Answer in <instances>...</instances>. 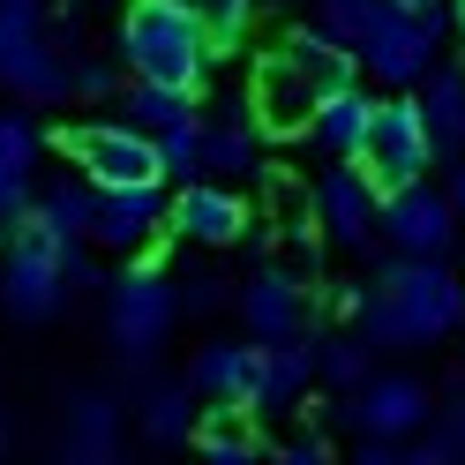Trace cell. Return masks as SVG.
<instances>
[{"instance_id": "1", "label": "cell", "mask_w": 465, "mask_h": 465, "mask_svg": "<svg viewBox=\"0 0 465 465\" xmlns=\"http://www.w3.org/2000/svg\"><path fill=\"white\" fill-rule=\"evenodd\" d=\"M361 338L375 353H420V345H443L465 323V278L450 263H398L375 271V285H361Z\"/></svg>"}, {"instance_id": "2", "label": "cell", "mask_w": 465, "mask_h": 465, "mask_svg": "<svg viewBox=\"0 0 465 465\" xmlns=\"http://www.w3.org/2000/svg\"><path fill=\"white\" fill-rule=\"evenodd\" d=\"M121 61L135 83H165V91H203V68H211V45H203V23L188 0H128L121 15Z\"/></svg>"}, {"instance_id": "3", "label": "cell", "mask_w": 465, "mask_h": 465, "mask_svg": "<svg viewBox=\"0 0 465 465\" xmlns=\"http://www.w3.org/2000/svg\"><path fill=\"white\" fill-rule=\"evenodd\" d=\"M68 255L38 218H23L15 225V241H8V263H0V308L15 315V323H45V315H61L68 301Z\"/></svg>"}, {"instance_id": "4", "label": "cell", "mask_w": 465, "mask_h": 465, "mask_svg": "<svg viewBox=\"0 0 465 465\" xmlns=\"http://www.w3.org/2000/svg\"><path fill=\"white\" fill-rule=\"evenodd\" d=\"M0 91L31 105L68 98V61L45 45V0H0Z\"/></svg>"}, {"instance_id": "5", "label": "cell", "mask_w": 465, "mask_h": 465, "mask_svg": "<svg viewBox=\"0 0 465 465\" xmlns=\"http://www.w3.org/2000/svg\"><path fill=\"white\" fill-rule=\"evenodd\" d=\"M61 151L83 165L91 188H165V165H158V143L128 128V121H91V128H68L53 135Z\"/></svg>"}, {"instance_id": "6", "label": "cell", "mask_w": 465, "mask_h": 465, "mask_svg": "<svg viewBox=\"0 0 465 465\" xmlns=\"http://www.w3.org/2000/svg\"><path fill=\"white\" fill-rule=\"evenodd\" d=\"M173 323H181V293L158 278V271H128V278H113V293H105V338H113V353L121 361H151L158 345L173 338Z\"/></svg>"}, {"instance_id": "7", "label": "cell", "mask_w": 465, "mask_h": 465, "mask_svg": "<svg viewBox=\"0 0 465 465\" xmlns=\"http://www.w3.org/2000/svg\"><path fill=\"white\" fill-rule=\"evenodd\" d=\"M428 158H435V143L420 128V105L413 98H383V105H375V121H368V151H361L368 188L375 195L413 188V181H428Z\"/></svg>"}, {"instance_id": "8", "label": "cell", "mask_w": 465, "mask_h": 465, "mask_svg": "<svg viewBox=\"0 0 465 465\" xmlns=\"http://www.w3.org/2000/svg\"><path fill=\"white\" fill-rule=\"evenodd\" d=\"M315 113H323V98H315V83L301 75V61L293 53H263L255 61V75H248V121H255V135H308L315 128Z\"/></svg>"}, {"instance_id": "9", "label": "cell", "mask_w": 465, "mask_h": 465, "mask_svg": "<svg viewBox=\"0 0 465 465\" xmlns=\"http://www.w3.org/2000/svg\"><path fill=\"white\" fill-rule=\"evenodd\" d=\"M435 45H443L435 8H391L353 61H361V75H375V83H420V75L435 68Z\"/></svg>"}, {"instance_id": "10", "label": "cell", "mask_w": 465, "mask_h": 465, "mask_svg": "<svg viewBox=\"0 0 465 465\" xmlns=\"http://www.w3.org/2000/svg\"><path fill=\"white\" fill-rule=\"evenodd\" d=\"M383 241H391L398 255H413V263H435V255H450V241H458V211H450V195H443V188H428V181L383 195Z\"/></svg>"}, {"instance_id": "11", "label": "cell", "mask_w": 465, "mask_h": 465, "mask_svg": "<svg viewBox=\"0 0 465 465\" xmlns=\"http://www.w3.org/2000/svg\"><path fill=\"white\" fill-rule=\"evenodd\" d=\"M165 232V188H98V211H91V241L113 248V255H143L151 263V241Z\"/></svg>"}, {"instance_id": "12", "label": "cell", "mask_w": 465, "mask_h": 465, "mask_svg": "<svg viewBox=\"0 0 465 465\" xmlns=\"http://www.w3.org/2000/svg\"><path fill=\"white\" fill-rule=\"evenodd\" d=\"M428 383L420 375H368V383L353 391V428L368 435V443H405V435L428 428Z\"/></svg>"}, {"instance_id": "13", "label": "cell", "mask_w": 465, "mask_h": 465, "mask_svg": "<svg viewBox=\"0 0 465 465\" xmlns=\"http://www.w3.org/2000/svg\"><path fill=\"white\" fill-rule=\"evenodd\" d=\"M165 232H181L195 248H232L248 232V203L225 181H188L181 195H165Z\"/></svg>"}, {"instance_id": "14", "label": "cell", "mask_w": 465, "mask_h": 465, "mask_svg": "<svg viewBox=\"0 0 465 465\" xmlns=\"http://www.w3.org/2000/svg\"><path fill=\"white\" fill-rule=\"evenodd\" d=\"M241 323H248V345H293L308 338V293L293 271H255L241 285Z\"/></svg>"}, {"instance_id": "15", "label": "cell", "mask_w": 465, "mask_h": 465, "mask_svg": "<svg viewBox=\"0 0 465 465\" xmlns=\"http://www.w3.org/2000/svg\"><path fill=\"white\" fill-rule=\"evenodd\" d=\"M315 218H323V232L338 248H368L375 232H383V195L368 188L361 165H331L323 188H315Z\"/></svg>"}, {"instance_id": "16", "label": "cell", "mask_w": 465, "mask_h": 465, "mask_svg": "<svg viewBox=\"0 0 465 465\" xmlns=\"http://www.w3.org/2000/svg\"><path fill=\"white\" fill-rule=\"evenodd\" d=\"M263 383V345H203L188 361V391L203 405H255Z\"/></svg>"}, {"instance_id": "17", "label": "cell", "mask_w": 465, "mask_h": 465, "mask_svg": "<svg viewBox=\"0 0 465 465\" xmlns=\"http://www.w3.org/2000/svg\"><path fill=\"white\" fill-rule=\"evenodd\" d=\"M413 105L435 151H465V68H428L413 83Z\"/></svg>"}, {"instance_id": "18", "label": "cell", "mask_w": 465, "mask_h": 465, "mask_svg": "<svg viewBox=\"0 0 465 465\" xmlns=\"http://www.w3.org/2000/svg\"><path fill=\"white\" fill-rule=\"evenodd\" d=\"M368 121H375V98H368V91H345V98H331L323 113H315L308 143H315L331 165H361V151H368Z\"/></svg>"}, {"instance_id": "19", "label": "cell", "mask_w": 465, "mask_h": 465, "mask_svg": "<svg viewBox=\"0 0 465 465\" xmlns=\"http://www.w3.org/2000/svg\"><path fill=\"white\" fill-rule=\"evenodd\" d=\"M315 383V345L293 338V345H263V383H255V413H293Z\"/></svg>"}, {"instance_id": "20", "label": "cell", "mask_w": 465, "mask_h": 465, "mask_svg": "<svg viewBox=\"0 0 465 465\" xmlns=\"http://www.w3.org/2000/svg\"><path fill=\"white\" fill-rule=\"evenodd\" d=\"M241 173H255V121H248V105L203 121V181H241Z\"/></svg>"}, {"instance_id": "21", "label": "cell", "mask_w": 465, "mask_h": 465, "mask_svg": "<svg viewBox=\"0 0 465 465\" xmlns=\"http://www.w3.org/2000/svg\"><path fill=\"white\" fill-rule=\"evenodd\" d=\"M285 53H293V61H301V75L315 83V98H345V91H361V61H353V53H345V45H331V38H315V31H293V38H285Z\"/></svg>"}, {"instance_id": "22", "label": "cell", "mask_w": 465, "mask_h": 465, "mask_svg": "<svg viewBox=\"0 0 465 465\" xmlns=\"http://www.w3.org/2000/svg\"><path fill=\"white\" fill-rule=\"evenodd\" d=\"M91 211H98V188H83V181H53L45 195H31V218H38L61 248H83V241H91Z\"/></svg>"}, {"instance_id": "23", "label": "cell", "mask_w": 465, "mask_h": 465, "mask_svg": "<svg viewBox=\"0 0 465 465\" xmlns=\"http://www.w3.org/2000/svg\"><path fill=\"white\" fill-rule=\"evenodd\" d=\"M113 443H121V413H113V398H75L68 405V465H105Z\"/></svg>"}, {"instance_id": "24", "label": "cell", "mask_w": 465, "mask_h": 465, "mask_svg": "<svg viewBox=\"0 0 465 465\" xmlns=\"http://www.w3.org/2000/svg\"><path fill=\"white\" fill-rule=\"evenodd\" d=\"M121 121L143 128V135H165V128L195 121V98L188 91H165V83H128V91H121Z\"/></svg>"}, {"instance_id": "25", "label": "cell", "mask_w": 465, "mask_h": 465, "mask_svg": "<svg viewBox=\"0 0 465 465\" xmlns=\"http://www.w3.org/2000/svg\"><path fill=\"white\" fill-rule=\"evenodd\" d=\"M195 443H203V465H263V450L241 428V405H211L203 428H195Z\"/></svg>"}, {"instance_id": "26", "label": "cell", "mask_w": 465, "mask_h": 465, "mask_svg": "<svg viewBox=\"0 0 465 465\" xmlns=\"http://www.w3.org/2000/svg\"><path fill=\"white\" fill-rule=\"evenodd\" d=\"M143 435H151V443H188L195 435V391L188 383H158L151 398H143Z\"/></svg>"}, {"instance_id": "27", "label": "cell", "mask_w": 465, "mask_h": 465, "mask_svg": "<svg viewBox=\"0 0 465 465\" xmlns=\"http://www.w3.org/2000/svg\"><path fill=\"white\" fill-rule=\"evenodd\" d=\"M195 23H203V45L211 53H232L248 38V23H255V0H188Z\"/></svg>"}, {"instance_id": "28", "label": "cell", "mask_w": 465, "mask_h": 465, "mask_svg": "<svg viewBox=\"0 0 465 465\" xmlns=\"http://www.w3.org/2000/svg\"><path fill=\"white\" fill-rule=\"evenodd\" d=\"M315 375H331V383L361 391L368 375H375V345H368V338H331V345H315Z\"/></svg>"}, {"instance_id": "29", "label": "cell", "mask_w": 465, "mask_h": 465, "mask_svg": "<svg viewBox=\"0 0 465 465\" xmlns=\"http://www.w3.org/2000/svg\"><path fill=\"white\" fill-rule=\"evenodd\" d=\"M158 143V165L173 173V181H203V121H181V128H165V135H151Z\"/></svg>"}, {"instance_id": "30", "label": "cell", "mask_w": 465, "mask_h": 465, "mask_svg": "<svg viewBox=\"0 0 465 465\" xmlns=\"http://www.w3.org/2000/svg\"><path fill=\"white\" fill-rule=\"evenodd\" d=\"M38 151H45V135L23 121V113H0V173H8V181H31Z\"/></svg>"}, {"instance_id": "31", "label": "cell", "mask_w": 465, "mask_h": 465, "mask_svg": "<svg viewBox=\"0 0 465 465\" xmlns=\"http://www.w3.org/2000/svg\"><path fill=\"white\" fill-rule=\"evenodd\" d=\"M23 218H31V181H8L0 173V241H15Z\"/></svg>"}, {"instance_id": "32", "label": "cell", "mask_w": 465, "mask_h": 465, "mask_svg": "<svg viewBox=\"0 0 465 465\" xmlns=\"http://www.w3.org/2000/svg\"><path fill=\"white\" fill-rule=\"evenodd\" d=\"M68 91H83V98H105V91H121V83H113V68H68Z\"/></svg>"}, {"instance_id": "33", "label": "cell", "mask_w": 465, "mask_h": 465, "mask_svg": "<svg viewBox=\"0 0 465 465\" xmlns=\"http://www.w3.org/2000/svg\"><path fill=\"white\" fill-rule=\"evenodd\" d=\"M398 465H465V458H458V450L443 443V435H428V443H420V450H405Z\"/></svg>"}, {"instance_id": "34", "label": "cell", "mask_w": 465, "mask_h": 465, "mask_svg": "<svg viewBox=\"0 0 465 465\" xmlns=\"http://www.w3.org/2000/svg\"><path fill=\"white\" fill-rule=\"evenodd\" d=\"M278 465H331V450L308 435V443H285V458H278Z\"/></svg>"}, {"instance_id": "35", "label": "cell", "mask_w": 465, "mask_h": 465, "mask_svg": "<svg viewBox=\"0 0 465 465\" xmlns=\"http://www.w3.org/2000/svg\"><path fill=\"white\" fill-rule=\"evenodd\" d=\"M435 435H443V443H450V450L465 458V398H458V405H450V413H443V428H435Z\"/></svg>"}, {"instance_id": "36", "label": "cell", "mask_w": 465, "mask_h": 465, "mask_svg": "<svg viewBox=\"0 0 465 465\" xmlns=\"http://www.w3.org/2000/svg\"><path fill=\"white\" fill-rule=\"evenodd\" d=\"M218 301H225V285H211V278H195L181 293V308H218Z\"/></svg>"}, {"instance_id": "37", "label": "cell", "mask_w": 465, "mask_h": 465, "mask_svg": "<svg viewBox=\"0 0 465 465\" xmlns=\"http://www.w3.org/2000/svg\"><path fill=\"white\" fill-rule=\"evenodd\" d=\"M353 465H398V443H361Z\"/></svg>"}, {"instance_id": "38", "label": "cell", "mask_w": 465, "mask_h": 465, "mask_svg": "<svg viewBox=\"0 0 465 465\" xmlns=\"http://www.w3.org/2000/svg\"><path fill=\"white\" fill-rule=\"evenodd\" d=\"M443 195H450V211H458V218H465V165H458V173H450V188H443Z\"/></svg>"}, {"instance_id": "39", "label": "cell", "mask_w": 465, "mask_h": 465, "mask_svg": "<svg viewBox=\"0 0 465 465\" xmlns=\"http://www.w3.org/2000/svg\"><path fill=\"white\" fill-rule=\"evenodd\" d=\"M450 31H458V38H465V0H450Z\"/></svg>"}, {"instance_id": "40", "label": "cell", "mask_w": 465, "mask_h": 465, "mask_svg": "<svg viewBox=\"0 0 465 465\" xmlns=\"http://www.w3.org/2000/svg\"><path fill=\"white\" fill-rule=\"evenodd\" d=\"M398 8H443V0H398Z\"/></svg>"}, {"instance_id": "41", "label": "cell", "mask_w": 465, "mask_h": 465, "mask_svg": "<svg viewBox=\"0 0 465 465\" xmlns=\"http://www.w3.org/2000/svg\"><path fill=\"white\" fill-rule=\"evenodd\" d=\"M0 443H8V420H0Z\"/></svg>"}]
</instances>
